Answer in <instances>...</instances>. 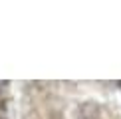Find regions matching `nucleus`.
Wrapping results in <instances>:
<instances>
[{"label": "nucleus", "instance_id": "nucleus-1", "mask_svg": "<svg viewBox=\"0 0 121 119\" xmlns=\"http://www.w3.org/2000/svg\"><path fill=\"white\" fill-rule=\"evenodd\" d=\"M117 85H119V87H121V79H119V81H117Z\"/></svg>", "mask_w": 121, "mask_h": 119}]
</instances>
